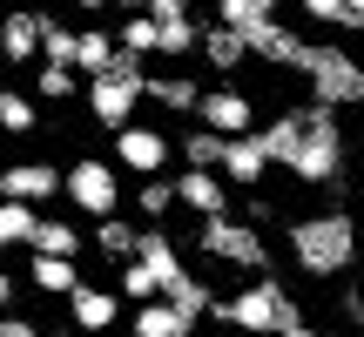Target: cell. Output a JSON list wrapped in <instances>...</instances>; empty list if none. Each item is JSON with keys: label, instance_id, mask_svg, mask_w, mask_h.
Returning a JSON list of instances; mask_svg holds the SVG:
<instances>
[{"label": "cell", "instance_id": "obj_7", "mask_svg": "<svg viewBox=\"0 0 364 337\" xmlns=\"http://www.w3.org/2000/svg\"><path fill=\"white\" fill-rule=\"evenodd\" d=\"M61 196L81 209V216H115L122 209V162H102V156H75L61 168Z\"/></svg>", "mask_w": 364, "mask_h": 337}, {"label": "cell", "instance_id": "obj_33", "mask_svg": "<svg viewBox=\"0 0 364 337\" xmlns=\"http://www.w3.org/2000/svg\"><path fill=\"white\" fill-rule=\"evenodd\" d=\"M75 48H81V27H61L48 14V34H41V61H68L75 68Z\"/></svg>", "mask_w": 364, "mask_h": 337}, {"label": "cell", "instance_id": "obj_35", "mask_svg": "<svg viewBox=\"0 0 364 337\" xmlns=\"http://www.w3.org/2000/svg\"><path fill=\"white\" fill-rule=\"evenodd\" d=\"M122 14H156V21H169V14H189V0H115Z\"/></svg>", "mask_w": 364, "mask_h": 337}, {"label": "cell", "instance_id": "obj_2", "mask_svg": "<svg viewBox=\"0 0 364 337\" xmlns=\"http://www.w3.org/2000/svg\"><path fill=\"white\" fill-rule=\"evenodd\" d=\"M290 243V263H297L304 277H317V284H331V277H351L358 263V216L351 209H311V216H297L284 230Z\"/></svg>", "mask_w": 364, "mask_h": 337}, {"label": "cell", "instance_id": "obj_27", "mask_svg": "<svg viewBox=\"0 0 364 337\" xmlns=\"http://www.w3.org/2000/svg\"><path fill=\"white\" fill-rule=\"evenodd\" d=\"M34 122H41L34 95H21V88H0V129H7V135H34Z\"/></svg>", "mask_w": 364, "mask_h": 337}, {"label": "cell", "instance_id": "obj_38", "mask_svg": "<svg viewBox=\"0 0 364 337\" xmlns=\"http://www.w3.org/2000/svg\"><path fill=\"white\" fill-rule=\"evenodd\" d=\"M14 304V277H7V263H0V311Z\"/></svg>", "mask_w": 364, "mask_h": 337}, {"label": "cell", "instance_id": "obj_34", "mask_svg": "<svg viewBox=\"0 0 364 337\" xmlns=\"http://www.w3.org/2000/svg\"><path fill=\"white\" fill-rule=\"evenodd\" d=\"M317 27H351V0H297Z\"/></svg>", "mask_w": 364, "mask_h": 337}, {"label": "cell", "instance_id": "obj_37", "mask_svg": "<svg viewBox=\"0 0 364 337\" xmlns=\"http://www.w3.org/2000/svg\"><path fill=\"white\" fill-rule=\"evenodd\" d=\"M344 317H351V324H364V290H344Z\"/></svg>", "mask_w": 364, "mask_h": 337}, {"label": "cell", "instance_id": "obj_3", "mask_svg": "<svg viewBox=\"0 0 364 337\" xmlns=\"http://www.w3.org/2000/svg\"><path fill=\"white\" fill-rule=\"evenodd\" d=\"M209 317H216V324H230V331H243V337H290V331L304 324L297 297H290L270 270L250 277L236 297H216V311H209Z\"/></svg>", "mask_w": 364, "mask_h": 337}, {"label": "cell", "instance_id": "obj_29", "mask_svg": "<svg viewBox=\"0 0 364 337\" xmlns=\"http://www.w3.org/2000/svg\"><path fill=\"white\" fill-rule=\"evenodd\" d=\"M284 0H216V21L223 27H257V21H277Z\"/></svg>", "mask_w": 364, "mask_h": 337}, {"label": "cell", "instance_id": "obj_5", "mask_svg": "<svg viewBox=\"0 0 364 337\" xmlns=\"http://www.w3.org/2000/svg\"><path fill=\"white\" fill-rule=\"evenodd\" d=\"M196 250H203L209 263H223V270H250V277L270 270L263 223H250V216H203V230H196Z\"/></svg>", "mask_w": 364, "mask_h": 337}, {"label": "cell", "instance_id": "obj_25", "mask_svg": "<svg viewBox=\"0 0 364 337\" xmlns=\"http://www.w3.org/2000/svg\"><path fill=\"white\" fill-rule=\"evenodd\" d=\"M115 41H122L129 54H162V21H156V14H122Z\"/></svg>", "mask_w": 364, "mask_h": 337}, {"label": "cell", "instance_id": "obj_15", "mask_svg": "<svg viewBox=\"0 0 364 337\" xmlns=\"http://www.w3.org/2000/svg\"><path fill=\"white\" fill-rule=\"evenodd\" d=\"M68 317H75V331L102 337V331H115V317H122V297H115V290H102V284H81L75 297H68Z\"/></svg>", "mask_w": 364, "mask_h": 337}, {"label": "cell", "instance_id": "obj_22", "mask_svg": "<svg viewBox=\"0 0 364 337\" xmlns=\"http://www.w3.org/2000/svg\"><path fill=\"white\" fill-rule=\"evenodd\" d=\"M149 102H156V108H169V115H196L203 88H196L189 75H149Z\"/></svg>", "mask_w": 364, "mask_h": 337}, {"label": "cell", "instance_id": "obj_11", "mask_svg": "<svg viewBox=\"0 0 364 337\" xmlns=\"http://www.w3.org/2000/svg\"><path fill=\"white\" fill-rule=\"evenodd\" d=\"M196 115H203V129H216V135H250L257 129V102H250L243 88H203Z\"/></svg>", "mask_w": 364, "mask_h": 337}, {"label": "cell", "instance_id": "obj_24", "mask_svg": "<svg viewBox=\"0 0 364 337\" xmlns=\"http://www.w3.org/2000/svg\"><path fill=\"white\" fill-rule=\"evenodd\" d=\"M88 81H81V68H68V61H41L34 68V95L41 102H68V95H81Z\"/></svg>", "mask_w": 364, "mask_h": 337}, {"label": "cell", "instance_id": "obj_9", "mask_svg": "<svg viewBox=\"0 0 364 337\" xmlns=\"http://www.w3.org/2000/svg\"><path fill=\"white\" fill-rule=\"evenodd\" d=\"M236 34L250 41V61H270V68H290L297 75L304 54H311V41H297L284 21H257V27H236Z\"/></svg>", "mask_w": 364, "mask_h": 337}, {"label": "cell", "instance_id": "obj_18", "mask_svg": "<svg viewBox=\"0 0 364 337\" xmlns=\"http://www.w3.org/2000/svg\"><path fill=\"white\" fill-rule=\"evenodd\" d=\"M41 230V203H21V196H0V250H27Z\"/></svg>", "mask_w": 364, "mask_h": 337}, {"label": "cell", "instance_id": "obj_8", "mask_svg": "<svg viewBox=\"0 0 364 337\" xmlns=\"http://www.w3.org/2000/svg\"><path fill=\"white\" fill-rule=\"evenodd\" d=\"M169 135L162 129H142V122H129V129H115V162L129 168V176H162L169 168Z\"/></svg>", "mask_w": 364, "mask_h": 337}, {"label": "cell", "instance_id": "obj_26", "mask_svg": "<svg viewBox=\"0 0 364 337\" xmlns=\"http://www.w3.org/2000/svg\"><path fill=\"white\" fill-rule=\"evenodd\" d=\"M27 250H48V257H81V230L68 216H41V230H34V243Z\"/></svg>", "mask_w": 364, "mask_h": 337}, {"label": "cell", "instance_id": "obj_14", "mask_svg": "<svg viewBox=\"0 0 364 337\" xmlns=\"http://www.w3.org/2000/svg\"><path fill=\"white\" fill-rule=\"evenodd\" d=\"M0 196L48 203V196H61V168H54V162H7V168H0Z\"/></svg>", "mask_w": 364, "mask_h": 337}, {"label": "cell", "instance_id": "obj_10", "mask_svg": "<svg viewBox=\"0 0 364 337\" xmlns=\"http://www.w3.org/2000/svg\"><path fill=\"white\" fill-rule=\"evenodd\" d=\"M41 34H48V14L41 7H7V21H0V61L7 68L41 61Z\"/></svg>", "mask_w": 364, "mask_h": 337}, {"label": "cell", "instance_id": "obj_39", "mask_svg": "<svg viewBox=\"0 0 364 337\" xmlns=\"http://www.w3.org/2000/svg\"><path fill=\"white\" fill-rule=\"evenodd\" d=\"M290 337H344V331H317V324H297Z\"/></svg>", "mask_w": 364, "mask_h": 337}, {"label": "cell", "instance_id": "obj_12", "mask_svg": "<svg viewBox=\"0 0 364 337\" xmlns=\"http://www.w3.org/2000/svg\"><path fill=\"white\" fill-rule=\"evenodd\" d=\"M270 176V149H263V135H223V182L230 189H257V182Z\"/></svg>", "mask_w": 364, "mask_h": 337}, {"label": "cell", "instance_id": "obj_20", "mask_svg": "<svg viewBox=\"0 0 364 337\" xmlns=\"http://www.w3.org/2000/svg\"><path fill=\"white\" fill-rule=\"evenodd\" d=\"M135 257H142L149 270H156V284H162V290H169V284H176L182 270H189V263H182V250L169 243V230H142V243H135Z\"/></svg>", "mask_w": 364, "mask_h": 337}, {"label": "cell", "instance_id": "obj_42", "mask_svg": "<svg viewBox=\"0 0 364 337\" xmlns=\"http://www.w3.org/2000/svg\"><path fill=\"white\" fill-rule=\"evenodd\" d=\"M230 337H243V331H230Z\"/></svg>", "mask_w": 364, "mask_h": 337}, {"label": "cell", "instance_id": "obj_28", "mask_svg": "<svg viewBox=\"0 0 364 337\" xmlns=\"http://www.w3.org/2000/svg\"><path fill=\"white\" fill-rule=\"evenodd\" d=\"M176 149H182V162H189V168H223V135L216 129H189Z\"/></svg>", "mask_w": 364, "mask_h": 337}, {"label": "cell", "instance_id": "obj_40", "mask_svg": "<svg viewBox=\"0 0 364 337\" xmlns=\"http://www.w3.org/2000/svg\"><path fill=\"white\" fill-rule=\"evenodd\" d=\"M351 27H358V34H364V0H351Z\"/></svg>", "mask_w": 364, "mask_h": 337}, {"label": "cell", "instance_id": "obj_36", "mask_svg": "<svg viewBox=\"0 0 364 337\" xmlns=\"http://www.w3.org/2000/svg\"><path fill=\"white\" fill-rule=\"evenodd\" d=\"M0 337H48L34 317H0Z\"/></svg>", "mask_w": 364, "mask_h": 337}, {"label": "cell", "instance_id": "obj_30", "mask_svg": "<svg viewBox=\"0 0 364 337\" xmlns=\"http://www.w3.org/2000/svg\"><path fill=\"white\" fill-rule=\"evenodd\" d=\"M115 290H122V297H129V304H149V297H162V284H156V270H149L142 257H129V263H122V277H115Z\"/></svg>", "mask_w": 364, "mask_h": 337}, {"label": "cell", "instance_id": "obj_4", "mask_svg": "<svg viewBox=\"0 0 364 337\" xmlns=\"http://www.w3.org/2000/svg\"><path fill=\"white\" fill-rule=\"evenodd\" d=\"M88 115L102 122V129H129L135 122V108L149 102V75H142V54H129L122 48V61L108 68V75H88Z\"/></svg>", "mask_w": 364, "mask_h": 337}, {"label": "cell", "instance_id": "obj_6", "mask_svg": "<svg viewBox=\"0 0 364 337\" xmlns=\"http://www.w3.org/2000/svg\"><path fill=\"white\" fill-rule=\"evenodd\" d=\"M304 88H311V102H324V108H364V61L351 48H311L304 54Z\"/></svg>", "mask_w": 364, "mask_h": 337}, {"label": "cell", "instance_id": "obj_23", "mask_svg": "<svg viewBox=\"0 0 364 337\" xmlns=\"http://www.w3.org/2000/svg\"><path fill=\"white\" fill-rule=\"evenodd\" d=\"M135 243H142V230H135V223H122V216H102V223H95V250H102L108 263H129Z\"/></svg>", "mask_w": 364, "mask_h": 337}, {"label": "cell", "instance_id": "obj_16", "mask_svg": "<svg viewBox=\"0 0 364 337\" xmlns=\"http://www.w3.org/2000/svg\"><path fill=\"white\" fill-rule=\"evenodd\" d=\"M189 331H196V317L182 304H169V297L135 304V317H129V337H189Z\"/></svg>", "mask_w": 364, "mask_h": 337}, {"label": "cell", "instance_id": "obj_19", "mask_svg": "<svg viewBox=\"0 0 364 337\" xmlns=\"http://www.w3.org/2000/svg\"><path fill=\"white\" fill-rule=\"evenodd\" d=\"M27 277H34V290H48V297H75V290H81V270H75V257H48V250H34Z\"/></svg>", "mask_w": 364, "mask_h": 337}, {"label": "cell", "instance_id": "obj_13", "mask_svg": "<svg viewBox=\"0 0 364 337\" xmlns=\"http://www.w3.org/2000/svg\"><path fill=\"white\" fill-rule=\"evenodd\" d=\"M176 203L196 209V216H230V182H223V168H182L176 176Z\"/></svg>", "mask_w": 364, "mask_h": 337}, {"label": "cell", "instance_id": "obj_32", "mask_svg": "<svg viewBox=\"0 0 364 337\" xmlns=\"http://www.w3.org/2000/svg\"><path fill=\"white\" fill-rule=\"evenodd\" d=\"M135 209H142L149 223H162L176 209V182H162V176H142V189H135Z\"/></svg>", "mask_w": 364, "mask_h": 337}, {"label": "cell", "instance_id": "obj_21", "mask_svg": "<svg viewBox=\"0 0 364 337\" xmlns=\"http://www.w3.org/2000/svg\"><path fill=\"white\" fill-rule=\"evenodd\" d=\"M115 61H122V41L108 34V27H81V48H75V68H81V75H108Z\"/></svg>", "mask_w": 364, "mask_h": 337}, {"label": "cell", "instance_id": "obj_31", "mask_svg": "<svg viewBox=\"0 0 364 337\" xmlns=\"http://www.w3.org/2000/svg\"><path fill=\"white\" fill-rule=\"evenodd\" d=\"M196 48H203V27H196L189 14H169V21H162V54L176 61V54H196Z\"/></svg>", "mask_w": 364, "mask_h": 337}, {"label": "cell", "instance_id": "obj_41", "mask_svg": "<svg viewBox=\"0 0 364 337\" xmlns=\"http://www.w3.org/2000/svg\"><path fill=\"white\" fill-rule=\"evenodd\" d=\"M75 7H88V14H102V7H115V0H75Z\"/></svg>", "mask_w": 364, "mask_h": 337}, {"label": "cell", "instance_id": "obj_17", "mask_svg": "<svg viewBox=\"0 0 364 337\" xmlns=\"http://www.w3.org/2000/svg\"><path fill=\"white\" fill-rule=\"evenodd\" d=\"M196 54H203L216 75H236V68L250 61V41L236 34V27H223V21H216V27H203V48H196Z\"/></svg>", "mask_w": 364, "mask_h": 337}, {"label": "cell", "instance_id": "obj_1", "mask_svg": "<svg viewBox=\"0 0 364 337\" xmlns=\"http://www.w3.org/2000/svg\"><path fill=\"white\" fill-rule=\"evenodd\" d=\"M263 149H270L277 168H290L297 182L311 189H344V129H338V108L324 102H304V108H284L270 129H257Z\"/></svg>", "mask_w": 364, "mask_h": 337}]
</instances>
